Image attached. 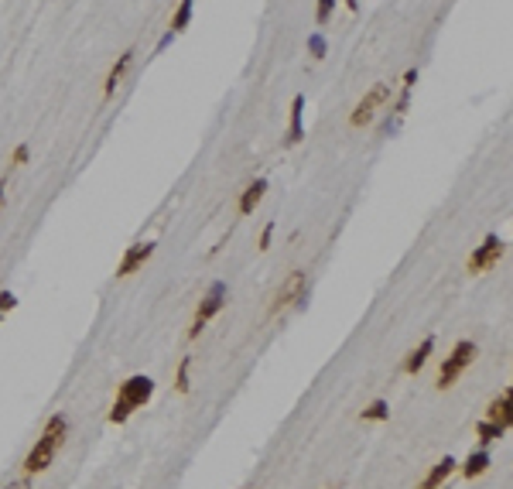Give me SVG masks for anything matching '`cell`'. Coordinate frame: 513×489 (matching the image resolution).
Returning a JSON list of instances; mask_svg holds the SVG:
<instances>
[{
  "mask_svg": "<svg viewBox=\"0 0 513 489\" xmlns=\"http://www.w3.org/2000/svg\"><path fill=\"white\" fill-rule=\"evenodd\" d=\"M65 431H69V421H65L62 414H52L48 424H45V431H41V438L35 442V449L24 455V472H28V476L45 472V469L52 465L55 451L62 449V442H65Z\"/></svg>",
  "mask_w": 513,
  "mask_h": 489,
  "instance_id": "cell-1",
  "label": "cell"
},
{
  "mask_svg": "<svg viewBox=\"0 0 513 489\" xmlns=\"http://www.w3.org/2000/svg\"><path fill=\"white\" fill-rule=\"evenodd\" d=\"M151 394H155V380L151 376H130V380H123L117 390V401H113V410H110V421L113 424H123L130 414L137 408H144L148 401H151Z\"/></svg>",
  "mask_w": 513,
  "mask_h": 489,
  "instance_id": "cell-2",
  "label": "cell"
},
{
  "mask_svg": "<svg viewBox=\"0 0 513 489\" xmlns=\"http://www.w3.org/2000/svg\"><path fill=\"white\" fill-rule=\"evenodd\" d=\"M475 356H479L475 342H469V339L455 342L452 356H445V363H441V369H438V387H441V390H445V387H452V383L459 380V373L475 363Z\"/></svg>",
  "mask_w": 513,
  "mask_h": 489,
  "instance_id": "cell-3",
  "label": "cell"
},
{
  "mask_svg": "<svg viewBox=\"0 0 513 489\" xmlns=\"http://www.w3.org/2000/svg\"><path fill=\"white\" fill-rule=\"evenodd\" d=\"M223 305H226V284H223V281H216V284H209L205 298L198 301L196 319H192V328H189V339H196L198 332L205 328V322L219 315V308H223Z\"/></svg>",
  "mask_w": 513,
  "mask_h": 489,
  "instance_id": "cell-4",
  "label": "cell"
},
{
  "mask_svg": "<svg viewBox=\"0 0 513 489\" xmlns=\"http://www.w3.org/2000/svg\"><path fill=\"white\" fill-rule=\"evenodd\" d=\"M384 103H390V82H377V86H373V89L359 99V106L353 110L349 123H353V127H366V123H373L377 110H380Z\"/></svg>",
  "mask_w": 513,
  "mask_h": 489,
  "instance_id": "cell-5",
  "label": "cell"
},
{
  "mask_svg": "<svg viewBox=\"0 0 513 489\" xmlns=\"http://www.w3.org/2000/svg\"><path fill=\"white\" fill-rule=\"evenodd\" d=\"M503 250H507V243H503L496 233H489V237L482 240V246H475V253L469 257V274H479V271L496 267L500 257H503Z\"/></svg>",
  "mask_w": 513,
  "mask_h": 489,
  "instance_id": "cell-6",
  "label": "cell"
},
{
  "mask_svg": "<svg viewBox=\"0 0 513 489\" xmlns=\"http://www.w3.org/2000/svg\"><path fill=\"white\" fill-rule=\"evenodd\" d=\"M301 294H305V274H301V271H291V274L284 278V284L277 287L271 315L281 312V308H287V305H294V301H301Z\"/></svg>",
  "mask_w": 513,
  "mask_h": 489,
  "instance_id": "cell-7",
  "label": "cell"
},
{
  "mask_svg": "<svg viewBox=\"0 0 513 489\" xmlns=\"http://www.w3.org/2000/svg\"><path fill=\"white\" fill-rule=\"evenodd\" d=\"M151 253H155V243H134L117 264V278H130L134 271H141L151 260Z\"/></svg>",
  "mask_w": 513,
  "mask_h": 489,
  "instance_id": "cell-8",
  "label": "cell"
},
{
  "mask_svg": "<svg viewBox=\"0 0 513 489\" xmlns=\"http://www.w3.org/2000/svg\"><path fill=\"white\" fill-rule=\"evenodd\" d=\"M486 421H493V424H500L503 431L510 428V421H513V397H510V390H503L493 404H489V414H486Z\"/></svg>",
  "mask_w": 513,
  "mask_h": 489,
  "instance_id": "cell-9",
  "label": "cell"
},
{
  "mask_svg": "<svg viewBox=\"0 0 513 489\" xmlns=\"http://www.w3.org/2000/svg\"><path fill=\"white\" fill-rule=\"evenodd\" d=\"M305 137V96L298 93L291 99V120H287V144H298Z\"/></svg>",
  "mask_w": 513,
  "mask_h": 489,
  "instance_id": "cell-10",
  "label": "cell"
},
{
  "mask_svg": "<svg viewBox=\"0 0 513 489\" xmlns=\"http://www.w3.org/2000/svg\"><path fill=\"white\" fill-rule=\"evenodd\" d=\"M130 62H134V48H127L123 55H120L117 62H113V69H110V76H106V82H103V99H110L113 93H117L120 79L127 76V69H130Z\"/></svg>",
  "mask_w": 513,
  "mask_h": 489,
  "instance_id": "cell-11",
  "label": "cell"
},
{
  "mask_svg": "<svg viewBox=\"0 0 513 489\" xmlns=\"http://www.w3.org/2000/svg\"><path fill=\"white\" fill-rule=\"evenodd\" d=\"M264 192H267V178H257L253 185H246V192L239 195V216H250V212L260 205Z\"/></svg>",
  "mask_w": 513,
  "mask_h": 489,
  "instance_id": "cell-12",
  "label": "cell"
},
{
  "mask_svg": "<svg viewBox=\"0 0 513 489\" xmlns=\"http://www.w3.org/2000/svg\"><path fill=\"white\" fill-rule=\"evenodd\" d=\"M452 472H455V458H448V455H445V458H441V462L434 465L432 472L425 476V483H421V489H438L441 483H445V479H448V476H452Z\"/></svg>",
  "mask_w": 513,
  "mask_h": 489,
  "instance_id": "cell-13",
  "label": "cell"
},
{
  "mask_svg": "<svg viewBox=\"0 0 513 489\" xmlns=\"http://www.w3.org/2000/svg\"><path fill=\"white\" fill-rule=\"evenodd\" d=\"M432 349H434V339L428 335V339H425V342H421V346H418V349H414V353L407 356V360H404V373H418V369H421L425 363H428Z\"/></svg>",
  "mask_w": 513,
  "mask_h": 489,
  "instance_id": "cell-14",
  "label": "cell"
},
{
  "mask_svg": "<svg viewBox=\"0 0 513 489\" xmlns=\"http://www.w3.org/2000/svg\"><path fill=\"white\" fill-rule=\"evenodd\" d=\"M486 469H489V451L479 449V451H473V455L466 458V465H462V476H466V479H479Z\"/></svg>",
  "mask_w": 513,
  "mask_h": 489,
  "instance_id": "cell-15",
  "label": "cell"
},
{
  "mask_svg": "<svg viewBox=\"0 0 513 489\" xmlns=\"http://www.w3.org/2000/svg\"><path fill=\"white\" fill-rule=\"evenodd\" d=\"M189 21H192V0H182L178 3V10H175V17H171V35H178V31H185L189 28Z\"/></svg>",
  "mask_w": 513,
  "mask_h": 489,
  "instance_id": "cell-16",
  "label": "cell"
},
{
  "mask_svg": "<svg viewBox=\"0 0 513 489\" xmlns=\"http://www.w3.org/2000/svg\"><path fill=\"white\" fill-rule=\"evenodd\" d=\"M475 435H479V442H482V445H489V442L503 438V428H500V424H493V421H479Z\"/></svg>",
  "mask_w": 513,
  "mask_h": 489,
  "instance_id": "cell-17",
  "label": "cell"
},
{
  "mask_svg": "<svg viewBox=\"0 0 513 489\" xmlns=\"http://www.w3.org/2000/svg\"><path fill=\"white\" fill-rule=\"evenodd\" d=\"M189 376H192V356H185L182 363H178V376H175V387H178V394H189Z\"/></svg>",
  "mask_w": 513,
  "mask_h": 489,
  "instance_id": "cell-18",
  "label": "cell"
},
{
  "mask_svg": "<svg viewBox=\"0 0 513 489\" xmlns=\"http://www.w3.org/2000/svg\"><path fill=\"white\" fill-rule=\"evenodd\" d=\"M390 417V404L387 401H373L370 408L363 410V421H387Z\"/></svg>",
  "mask_w": 513,
  "mask_h": 489,
  "instance_id": "cell-19",
  "label": "cell"
},
{
  "mask_svg": "<svg viewBox=\"0 0 513 489\" xmlns=\"http://www.w3.org/2000/svg\"><path fill=\"white\" fill-rule=\"evenodd\" d=\"M325 51H329L325 35H322V31H312V35H308V55H312V58H325Z\"/></svg>",
  "mask_w": 513,
  "mask_h": 489,
  "instance_id": "cell-20",
  "label": "cell"
},
{
  "mask_svg": "<svg viewBox=\"0 0 513 489\" xmlns=\"http://www.w3.org/2000/svg\"><path fill=\"white\" fill-rule=\"evenodd\" d=\"M332 10H336V0H318V10H315V24H329V17H332Z\"/></svg>",
  "mask_w": 513,
  "mask_h": 489,
  "instance_id": "cell-21",
  "label": "cell"
},
{
  "mask_svg": "<svg viewBox=\"0 0 513 489\" xmlns=\"http://www.w3.org/2000/svg\"><path fill=\"white\" fill-rule=\"evenodd\" d=\"M17 308V298H14V291H0V322H3V315H10Z\"/></svg>",
  "mask_w": 513,
  "mask_h": 489,
  "instance_id": "cell-22",
  "label": "cell"
},
{
  "mask_svg": "<svg viewBox=\"0 0 513 489\" xmlns=\"http://www.w3.org/2000/svg\"><path fill=\"white\" fill-rule=\"evenodd\" d=\"M271 240H274V223L264 226V233H260V250H271Z\"/></svg>",
  "mask_w": 513,
  "mask_h": 489,
  "instance_id": "cell-23",
  "label": "cell"
},
{
  "mask_svg": "<svg viewBox=\"0 0 513 489\" xmlns=\"http://www.w3.org/2000/svg\"><path fill=\"white\" fill-rule=\"evenodd\" d=\"M28 161V144H17L14 147V158H10V164H24Z\"/></svg>",
  "mask_w": 513,
  "mask_h": 489,
  "instance_id": "cell-24",
  "label": "cell"
},
{
  "mask_svg": "<svg viewBox=\"0 0 513 489\" xmlns=\"http://www.w3.org/2000/svg\"><path fill=\"white\" fill-rule=\"evenodd\" d=\"M3 489H31V479L28 476H21V479H14V483H7Z\"/></svg>",
  "mask_w": 513,
  "mask_h": 489,
  "instance_id": "cell-25",
  "label": "cell"
},
{
  "mask_svg": "<svg viewBox=\"0 0 513 489\" xmlns=\"http://www.w3.org/2000/svg\"><path fill=\"white\" fill-rule=\"evenodd\" d=\"M171 41H175V35H171V31H168V35H164V38L158 41V51H164V48H168V45H171Z\"/></svg>",
  "mask_w": 513,
  "mask_h": 489,
  "instance_id": "cell-26",
  "label": "cell"
},
{
  "mask_svg": "<svg viewBox=\"0 0 513 489\" xmlns=\"http://www.w3.org/2000/svg\"><path fill=\"white\" fill-rule=\"evenodd\" d=\"M349 3V10H359V0H346Z\"/></svg>",
  "mask_w": 513,
  "mask_h": 489,
  "instance_id": "cell-27",
  "label": "cell"
},
{
  "mask_svg": "<svg viewBox=\"0 0 513 489\" xmlns=\"http://www.w3.org/2000/svg\"><path fill=\"white\" fill-rule=\"evenodd\" d=\"M0 199H3V182H0Z\"/></svg>",
  "mask_w": 513,
  "mask_h": 489,
  "instance_id": "cell-28",
  "label": "cell"
}]
</instances>
